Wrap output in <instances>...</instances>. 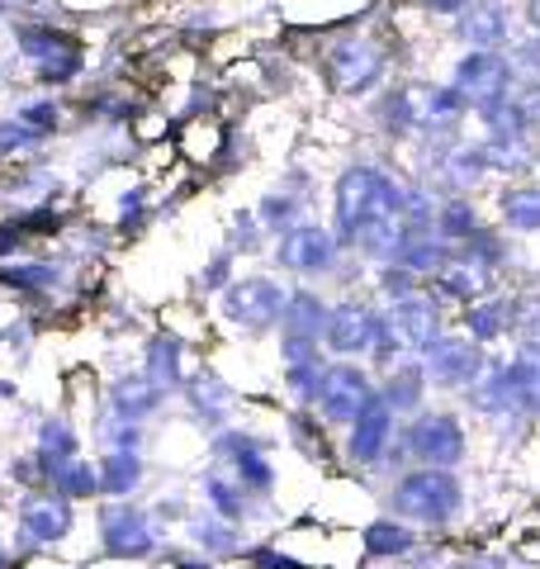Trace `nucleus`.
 <instances>
[{"label":"nucleus","instance_id":"aec40b11","mask_svg":"<svg viewBox=\"0 0 540 569\" xmlns=\"http://www.w3.org/2000/svg\"><path fill=\"white\" fill-rule=\"evenodd\" d=\"M479 157H483V171L489 176H521L536 162L527 133L521 138H479Z\"/></svg>","mask_w":540,"mask_h":569},{"label":"nucleus","instance_id":"a19ab883","mask_svg":"<svg viewBox=\"0 0 540 569\" xmlns=\"http://www.w3.org/2000/svg\"><path fill=\"white\" fill-rule=\"evenodd\" d=\"M284 361L294 370H313V337H284Z\"/></svg>","mask_w":540,"mask_h":569},{"label":"nucleus","instance_id":"9b49d317","mask_svg":"<svg viewBox=\"0 0 540 569\" xmlns=\"http://www.w3.org/2000/svg\"><path fill=\"white\" fill-rule=\"evenodd\" d=\"M318 403H322V413H328L332 422H351L360 408L370 403V380L360 376V370H351V366H337V370H328V376L318 380Z\"/></svg>","mask_w":540,"mask_h":569},{"label":"nucleus","instance_id":"5701e85b","mask_svg":"<svg viewBox=\"0 0 540 569\" xmlns=\"http://www.w3.org/2000/svg\"><path fill=\"white\" fill-rule=\"evenodd\" d=\"M479 228V209L464 200V194H450V200L437 204V233L446 242H464Z\"/></svg>","mask_w":540,"mask_h":569},{"label":"nucleus","instance_id":"393cba45","mask_svg":"<svg viewBox=\"0 0 540 569\" xmlns=\"http://www.w3.org/2000/svg\"><path fill=\"white\" fill-rule=\"evenodd\" d=\"M284 323H290L294 337L322 332V323H328V313H322V299H313V295H284Z\"/></svg>","mask_w":540,"mask_h":569},{"label":"nucleus","instance_id":"4c0bfd02","mask_svg":"<svg viewBox=\"0 0 540 569\" xmlns=\"http://www.w3.org/2000/svg\"><path fill=\"white\" fill-rule=\"evenodd\" d=\"M384 403L389 408H412L418 403V370H399V376L389 380V389H384Z\"/></svg>","mask_w":540,"mask_h":569},{"label":"nucleus","instance_id":"a211bd4d","mask_svg":"<svg viewBox=\"0 0 540 569\" xmlns=\"http://www.w3.org/2000/svg\"><path fill=\"white\" fill-rule=\"evenodd\" d=\"M360 257H370V261H399V247H403V219H370V223H360L351 228V238H347Z\"/></svg>","mask_w":540,"mask_h":569},{"label":"nucleus","instance_id":"79ce46f5","mask_svg":"<svg viewBox=\"0 0 540 569\" xmlns=\"http://www.w3.org/2000/svg\"><path fill=\"white\" fill-rule=\"evenodd\" d=\"M412 6H418L422 14H427V20H456V14H460V6H464V0H412Z\"/></svg>","mask_w":540,"mask_h":569},{"label":"nucleus","instance_id":"20e7f679","mask_svg":"<svg viewBox=\"0 0 540 569\" xmlns=\"http://www.w3.org/2000/svg\"><path fill=\"white\" fill-rule=\"evenodd\" d=\"M464 114L460 96L450 86L437 81H408V86H393L384 96V123L393 138L403 133H446L450 123Z\"/></svg>","mask_w":540,"mask_h":569},{"label":"nucleus","instance_id":"f8f14e48","mask_svg":"<svg viewBox=\"0 0 540 569\" xmlns=\"http://www.w3.org/2000/svg\"><path fill=\"white\" fill-rule=\"evenodd\" d=\"M431 276H437L441 295H450V299H479L493 284V266L460 247V252H446V261Z\"/></svg>","mask_w":540,"mask_h":569},{"label":"nucleus","instance_id":"c756f323","mask_svg":"<svg viewBox=\"0 0 540 569\" xmlns=\"http://www.w3.org/2000/svg\"><path fill=\"white\" fill-rule=\"evenodd\" d=\"M148 356H152V366H148L152 385H157V389H167V385L180 376V342H176V337H157Z\"/></svg>","mask_w":540,"mask_h":569},{"label":"nucleus","instance_id":"473e14b6","mask_svg":"<svg viewBox=\"0 0 540 569\" xmlns=\"http://www.w3.org/2000/svg\"><path fill=\"white\" fill-rule=\"evenodd\" d=\"M508 313H512V309L502 305V299H489V305H474L464 323H470V332L479 337V342H489V337H498V332H502V323H508Z\"/></svg>","mask_w":540,"mask_h":569},{"label":"nucleus","instance_id":"b1692460","mask_svg":"<svg viewBox=\"0 0 540 569\" xmlns=\"http://www.w3.org/2000/svg\"><path fill=\"white\" fill-rule=\"evenodd\" d=\"M508 380H512L517 403H527L531 413H540V351L536 347H527L517 356L512 370H508Z\"/></svg>","mask_w":540,"mask_h":569},{"label":"nucleus","instance_id":"bb28decb","mask_svg":"<svg viewBox=\"0 0 540 569\" xmlns=\"http://www.w3.org/2000/svg\"><path fill=\"white\" fill-rule=\"evenodd\" d=\"M14 119L48 138V133H58V123H62V104H58V96H39V100H24L20 110H14Z\"/></svg>","mask_w":540,"mask_h":569},{"label":"nucleus","instance_id":"09e8293b","mask_svg":"<svg viewBox=\"0 0 540 569\" xmlns=\"http://www.w3.org/2000/svg\"><path fill=\"white\" fill-rule=\"evenodd\" d=\"M209 493H213V503L223 508V518H238V493H232V489H223L219 479H209Z\"/></svg>","mask_w":540,"mask_h":569},{"label":"nucleus","instance_id":"49530a36","mask_svg":"<svg viewBox=\"0 0 540 569\" xmlns=\"http://www.w3.org/2000/svg\"><path fill=\"white\" fill-rule=\"evenodd\" d=\"M6 280H10V284H48L52 271H48V266H20V271H10Z\"/></svg>","mask_w":540,"mask_h":569},{"label":"nucleus","instance_id":"6ab92c4d","mask_svg":"<svg viewBox=\"0 0 540 569\" xmlns=\"http://www.w3.org/2000/svg\"><path fill=\"white\" fill-rule=\"evenodd\" d=\"M450 242L437 228H403V247H399V266H408L412 276H431L446 261Z\"/></svg>","mask_w":540,"mask_h":569},{"label":"nucleus","instance_id":"c85d7f7f","mask_svg":"<svg viewBox=\"0 0 540 569\" xmlns=\"http://www.w3.org/2000/svg\"><path fill=\"white\" fill-rule=\"evenodd\" d=\"M502 52H508V62H512V77H517V81H540V33L512 39Z\"/></svg>","mask_w":540,"mask_h":569},{"label":"nucleus","instance_id":"8fccbe9b","mask_svg":"<svg viewBox=\"0 0 540 569\" xmlns=\"http://www.w3.org/2000/svg\"><path fill=\"white\" fill-rule=\"evenodd\" d=\"M257 565L261 569H299V560H290V556H266V550L257 556Z\"/></svg>","mask_w":540,"mask_h":569},{"label":"nucleus","instance_id":"9d476101","mask_svg":"<svg viewBox=\"0 0 540 569\" xmlns=\"http://www.w3.org/2000/svg\"><path fill=\"white\" fill-rule=\"evenodd\" d=\"M223 309L232 323H242V328H266V323H276V318L284 313V290L280 284H270V280H232L228 284V295H223Z\"/></svg>","mask_w":540,"mask_h":569},{"label":"nucleus","instance_id":"6e6552de","mask_svg":"<svg viewBox=\"0 0 540 569\" xmlns=\"http://www.w3.org/2000/svg\"><path fill=\"white\" fill-rule=\"evenodd\" d=\"M512 6L508 0H464L460 14L450 20V33L464 48H508L512 43Z\"/></svg>","mask_w":540,"mask_h":569},{"label":"nucleus","instance_id":"3c124183","mask_svg":"<svg viewBox=\"0 0 540 569\" xmlns=\"http://www.w3.org/2000/svg\"><path fill=\"white\" fill-rule=\"evenodd\" d=\"M521 20H527L531 33H540V0H527V6H521Z\"/></svg>","mask_w":540,"mask_h":569},{"label":"nucleus","instance_id":"2f4dec72","mask_svg":"<svg viewBox=\"0 0 540 569\" xmlns=\"http://www.w3.org/2000/svg\"><path fill=\"white\" fill-rule=\"evenodd\" d=\"M408 546H412V537H408V527H399V522L366 527V550L370 556H399V550H408Z\"/></svg>","mask_w":540,"mask_h":569},{"label":"nucleus","instance_id":"864d4df0","mask_svg":"<svg viewBox=\"0 0 540 569\" xmlns=\"http://www.w3.org/2000/svg\"><path fill=\"white\" fill-rule=\"evenodd\" d=\"M6 14H10V6H6V0H0V20H6Z\"/></svg>","mask_w":540,"mask_h":569},{"label":"nucleus","instance_id":"dca6fc26","mask_svg":"<svg viewBox=\"0 0 540 569\" xmlns=\"http://www.w3.org/2000/svg\"><path fill=\"white\" fill-rule=\"evenodd\" d=\"M356 422V432H351V451L360 456V460H374L384 447H389V432H393V408L384 403V399H374L370 395V403L360 408V413L351 418Z\"/></svg>","mask_w":540,"mask_h":569},{"label":"nucleus","instance_id":"39448f33","mask_svg":"<svg viewBox=\"0 0 540 569\" xmlns=\"http://www.w3.org/2000/svg\"><path fill=\"white\" fill-rule=\"evenodd\" d=\"M446 86L460 96L464 110L479 114V110H489V104L508 100L517 77H512V62H508V52L502 48H464L456 58V67H450Z\"/></svg>","mask_w":540,"mask_h":569},{"label":"nucleus","instance_id":"c9c22d12","mask_svg":"<svg viewBox=\"0 0 540 569\" xmlns=\"http://www.w3.org/2000/svg\"><path fill=\"white\" fill-rule=\"evenodd\" d=\"M43 133H33L29 123L20 119H6L0 123V157H10V152H29V148H39Z\"/></svg>","mask_w":540,"mask_h":569},{"label":"nucleus","instance_id":"4be33fe9","mask_svg":"<svg viewBox=\"0 0 540 569\" xmlns=\"http://www.w3.org/2000/svg\"><path fill=\"white\" fill-rule=\"evenodd\" d=\"M441 171H446V181L456 186V190H470V186H479L483 176V157H479V142H456L446 157H441Z\"/></svg>","mask_w":540,"mask_h":569},{"label":"nucleus","instance_id":"2eb2a0df","mask_svg":"<svg viewBox=\"0 0 540 569\" xmlns=\"http://www.w3.org/2000/svg\"><path fill=\"white\" fill-rule=\"evenodd\" d=\"M427 376L437 385H470L479 376V351L474 342H460V337H446L427 351Z\"/></svg>","mask_w":540,"mask_h":569},{"label":"nucleus","instance_id":"ea45409f","mask_svg":"<svg viewBox=\"0 0 540 569\" xmlns=\"http://www.w3.org/2000/svg\"><path fill=\"white\" fill-rule=\"evenodd\" d=\"M43 456L48 460H67L71 456V432H67L62 422H48L43 427Z\"/></svg>","mask_w":540,"mask_h":569},{"label":"nucleus","instance_id":"a878e982","mask_svg":"<svg viewBox=\"0 0 540 569\" xmlns=\"http://www.w3.org/2000/svg\"><path fill=\"white\" fill-rule=\"evenodd\" d=\"M24 527H29V537H39V541H58L71 527V512H67V503H29Z\"/></svg>","mask_w":540,"mask_h":569},{"label":"nucleus","instance_id":"72a5a7b5","mask_svg":"<svg viewBox=\"0 0 540 569\" xmlns=\"http://www.w3.org/2000/svg\"><path fill=\"white\" fill-rule=\"evenodd\" d=\"M138 485V460L129 451H114L110 460H104V475H100V489L110 493H129Z\"/></svg>","mask_w":540,"mask_h":569},{"label":"nucleus","instance_id":"412c9836","mask_svg":"<svg viewBox=\"0 0 540 569\" xmlns=\"http://www.w3.org/2000/svg\"><path fill=\"white\" fill-rule=\"evenodd\" d=\"M502 223L517 228V233H536L540 228V186H512V190H502Z\"/></svg>","mask_w":540,"mask_h":569},{"label":"nucleus","instance_id":"ddd939ff","mask_svg":"<svg viewBox=\"0 0 540 569\" xmlns=\"http://www.w3.org/2000/svg\"><path fill=\"white\" fill-rule=\"evenodd\" d=\"M408 447H412V456H422L427 466H456V460L464 456L460 422L456 418H422L408 432Z\"/></svg>","mask_w":540,"mask_h":569},{"label":"nucleus","instance_id":"4468645a","mask_svg":"<svg viewBox=\"0 0 540 569\" xmlns=\"http://www.w3.org/2000/svg\"><path fill=\"white\" fill-rule=\"evenodd\" d=\"M322 332H328V342L332 351H370L374 347V337H380V318H374L366 305H341L328 313V323H322Z\"/></svg>","mask_w":540,"mask_h":569},{"label":"nucleus","instance_id":"0eeeda50","mask_svg":"<svg viewBox=\"0 0 540 569\" xmlns=\"http://www.w3.org/2000/svg\"><path fill=\"white\" fill-rule=\"evenodd\" d=\"M393 508L412 522H441L460 508V485H456V475H446V466L418 470L393 489Z\"/></svg>","mask_w":540,"mask_h":569},{"label":"nucleus","instance_id":"a18cd8bd","mask_svg":"<svg viewBox=\"0 0 540 569\" xmlns=\"http://www.w3.org/2000/svg\"><path fill=\"white\" fill-rule=\"evenodd\" d=\"M142 204H148V194H142V190H129V194H123V200H119V209H123V213H119V223H123V228L138 223V219H142Z\"/></svg>","mask_w":540,"mask_h":569},{"label":"nucleus","instance_id":"f03ea898","mask_svg":"<svg viewBox=\"0 0 540 569\" xmlns=\"http://www.w3.org/2000/svg\"><path fill=\"white\" fill-rule=\"evenodd\" d=\"M10 39L20 48V58L29 62L33 81L48 86V91H62V86H71L86 71V43L71 24L20 14V20H10Z\"/></svg>","mask_w":540,"mask_h":569},{"label":"nucleus","instance_id":"603ef678","mask_svg":"<svg viewBox=\"0 0 540 569\" xmlns=\"http://www.w3.org/2000/svg\"><path fill=\"white\" fill-rule=\"evenodd\" d=\"M10 10H20V14H33V10H43V6H52V0H6Z\"/></svg>","mask_w":540,"mask_h":569},{"label":"nucleus","instance_id":"7c9ffc66","mask_svg":"<svg viewBox=\"0 0 540 569\" xmlns=\"http://www.w3.org/2000/svg\"><path fill=\"white\" fill-rule=\"evenodd\" d=\"M257 219H261V228H270V233H290L299 223V200L294 194H266Z\"/></svg>","mask_w":540,"mask_h":569},{"label":"nucleus","instance_id":"e433bc0d","mask_svg":"<svg viewBox=\"0 0 540 569\" xmlns=\"http://www.w3.org/2000/svg\"><path fill=\"white\" fill-rule=\"evenodd\" d=\"M512 104H517L521 123H527V133H536L540 129V81H517L512 86Z\"/></svg>","mask_w":540,"mask_h":569},{"label":"nucleus","instance_id":"de8ad7c7","mask_svg":"<svg viewBox=\"0 0 540 569\" xmlns=\"http://www.w3.org/2000/svg\"><path fill=\"white\" fill-rule=\"evenodd\" d=\"M20 242H24V228H20V219H14V223H0V257L20 252Z\"/></svg>","mask_w":540,"mask_h":569},{"label":"nucleus","instance_id":"58836bf2","mask_svg":"<svg viewBox=\"0 0 540 569\" xmlns=\"http://www.w3.org/2000/svg\"><path fill=\"white\" fill-rule=\"evenodd\" d=\"M238 466H242V479L251 489H270V466L251 447H238Z\"/></svg>","mask_w":540,"mask_h":569},{"label":"nucleus","instance_id":"f257e3e1","mask_svg":"<svg viewBox=\"0 0 540 569\" xmlns=\"http://www.w3.org/2000/svg\"><path fill=\"white\" fill-rule=\"evenodd\" d=\"M318 67H322V81H328L337 96H370L374 86L389 77V39L380 29L347 20L322 39Z\"/></svg>","mask_w":540,"mask_h":569},{"label":"nucleus","instance_id":"1a4fd4ad","mask_svg":"<svg viewBox=\"0 0 540 569\" xmlns=\"http://www.w3.org/2000/svg\"><path fill=\"white\" fill-rule=\"evenodd\" d=\"M332 257H337V233L322 223H294L290 233H280V247H276V261L284 271H303V276L328 271Z\"/></svg>","mask_w":540,"mask_h":569},{"label":"nucleus","instance_id":"7ed1b4c3","mask_svg":"<svg viewBox=\"0 0 540 569\" xmlns=\"http://www.w3.org/2000/svg\"><path fill=\"white\" fill-rule=\"evenodd\" d=\"M403 194L408 186L393 181L384 167H366L356 162L337 176V190H332V213H337V238H351V228L370 223V219H399L403 213Z\"/></svg>","mask_w":540,"mask_h":569},{"label":"nucleus","instance_id":"37998d69","mask_svg":"<svg viewBox=\"0 0 540 569\" xmlns=\"http://www.w3.org/2000/svg\"><path fill=\"white\" fill-rule=\"evenodd\" d=\"M384 290H389L393 299H403V295L412 290V271H408V266H393V261H389V271H384Z\"/></svg>","mask_w":540,"mask_h":569},{"label":"nucleus","instance_id":"f704fd0d","mask_svg":"<svg viewBox=\"0 0 540 569\" xmlns=\"http://www.w3.org/2000/svg\"><path fill=\"white\" fill-rule=\"evenodd\" d=\"M52 479H58V489L62 493H96L100 489V475L96 470H86V466H77V460H58V475H52Z\"/></svg>","mask_w":540,"mask_h":569},{"label":"nucleus","instance_id":"cd10ccee","mask_svg":"<svg viewBox=\"0 0 540 569\" xmlns=\"http://www.w3.org/2000/svg\"><path fill=\"white\" fill-rule=\"evenodd\" d=\"M114 408L123 418H142V413H152L157 408V385L152 380H123L114 389Z\"/></svg>","mask_w":540,"mask_h":569},{"label":"nucleus","instance_id":"f3484780","mask_svg":"<svg viewBox=\"0 0 540 569\" xmlns=\"http://www.w3.org/2000/svg\"><path fill=\"white\" fill-rule=\"evenodd\" d=\"M104 546L114 556H148L152 550V527L142 512H129V508H110L104 512Z\"/></svg>","mask_w":540,"mask_h":569},{"label":"nucleus","instance_id":"423d86ee","mask_svg":"<svg viewBox=\"0 0 540 569\" xmlns=\"http://www.w3.org/2000/svg\"><path fill=\"white\" fill-rule=\"evenodd\" d=\"M437 323L441 313L431 299H418V295H403L399 305H393L384 318H380V337H374V347H380L384 361H399V356H412V351H427L437 342Z\"/></svg>","mask_w":540,"mask_h":569},{"label":"nucleus","instance_id":"c03bdc74","mask_svg":"<svg viewBox=\"0 0 540 569\" xmlns=\"http://www.w3.org/2000/svg\"><path fill=\"white\" fill-rule=\"evenodd\" d=\"M58 223H62V219H58V209H48V204H43V209L24 213V223H20V228H24V233H43V228H58Z\"/></svg>","mask_w":540,"mask_h":569}]
</instances>
